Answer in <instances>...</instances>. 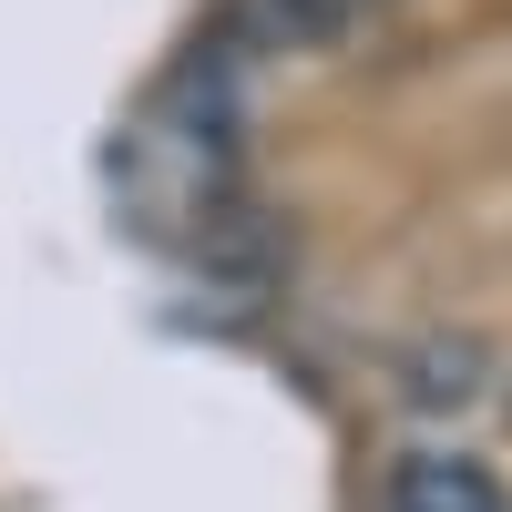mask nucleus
<instances>
[{
	"mask_svg": "<svg viewBox=\"0 0 512 512\" xmlns=\"http://www.w3.org/2000/svg\"><path fill=\"white\" fill-rule=\"evenodd\" d=\"M379 512H512L502 472L461 441H410L390 472H379Z\"/></svg>",
	"mask_w": 512,
	"mask_h": 512,
	"instance_id": "obj_1",
	"label": "nucleus"
}]
</instances>
